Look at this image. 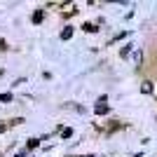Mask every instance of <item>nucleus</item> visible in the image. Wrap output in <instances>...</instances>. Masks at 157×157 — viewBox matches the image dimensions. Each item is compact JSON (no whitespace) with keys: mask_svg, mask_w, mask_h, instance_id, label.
I'll list each match as a JSON object with an SVG mask.
<instances>
[{"mask_svg":"<svg viewBox=\"0 0 157 157\" xmlns=\"http://www.w3.org/2000/svg\"><path fill=\"white\" fill-rule=\"evenodd\" d=\"M26 155H28L26 150H19V152H17V155H14V157H26Z\"/></svg>","mask_w":157,"mask_h":157,"instance_id":"8","label":"nucleus"},{"mask_svg":"<svg viewBox=\"0 0 157 157\" xmlns=\"http://www.w3.org/2000/svg\"><path fill=\"white\" fill-rule=\"evenodd\" d=\"M61 136H63V138H71L73 136V129H63V131H61Z\"/></svg>","mask_w":157,"mask_h":157,"instance_id":"7","label":"nucleus"},{"mask_svg":"<svg viewBox=\"0 0 157 157\" xmlns=\"http://www.w3.org/2000/svg\"><path fill=\"white\" fill-rule=\"evenodd\" d=\"M94 110H96L98 115H105V113H108V105H103V103H101V105H96Z\"/></svg>","mask_w":157,"mask_h":157,"instance_id":"4","label":"nucleus"},{"mask_svg":"<svg viewBox=\"0 0 157 157\" xmlns=\"http://www.w3.org/2000/svg\"><path fill=\"white\" fill-rule=\"evenodd\" d=\"M12 94H10V92H5V94H0V101H5V103H7V101H12Z\"/></svg>","mask_w":157,"mask_h":157,"instance_id":"5","label":"nucleus"},{"mask_svg":"<svg viewBox=\"0 0 157 157\" xmlns=\"http://www.w3.org/2000/svg\"><path fill=\"white\" fill-rule=\"evenodd\" d=\"M71 38H73V26H66L61 31V40H71Z\"/></svg>","mask_w":157,"mask_h":157,"instance_id":"1","label":"nucleus"},{"mask_svg":"<svg viewBox=\"0 0 157 157\" xmlns=\"http://www.w3.org/2000/svg\"><path fill=\"white\" fill-rule=\"evenodd\" d=\"M87 157H92V155H87Z\"/></svg>","mask_w":157,"mask_h":157,"instance_id":"11","label":"nucleus"},{"mask_svg":"<svg viewBox=\"0 0 157 157\" xmlns=\"http://www.w3.org/2000/svg\"><path fill=\"white\" fill-rule=\"evenodd\" d=\"M31 19H33V24H40V21L45 19V12H42V10H38V12H33Z\"/></svg>","mask_w":157,"mask_h":157,"instance_id":"2","label":"nucleus"},{"mask_svg":"<svg viewBox=\"0 0 157 157\" xmlns=\"http://www.w3.org/2000/svg\"><path fill=\"white\" fill-rule=\"evenodd\" d=\"M82 28H85L87 33H96V26H94V24H85Z\"/></svg>","mask_w":157,"mask_h":157,"instance_id":"6","label":"nucleus"},{"mask_svg":"<svg viewBox=\"0 0 157 157\" xmlns=\"http://www.w3.org/2000/svg\"><path fill=\"white\" fill-rule=\"evenodd\" d=\"M2 45H5V42H2V40H0V47H2Z\"/></svg>","mask_w":157,"mask_h":157,"instance_id":"10","label":"nucleus"},{"mask_svg":"<svg viewBox=\"0 0 157 157\" xmlns=\"http://www.w3.org/2000/svg\"><path fill=\"white\" fill-rule=\"evenodd\" d=\"M5 129H7V127H5V124H2V122H0V134H2V131H5Z\"/></svg>","mask_w":157,"mask_h":157,"instance_id":"9","label":"nucleus"},{"mask_svg":"<svg viewBox=\"0 0 157 157\" xmlns=\"http://www.w3.org/2000/svg\"><path fill=\"white\" fill-rule=\"evenodd\" d=\"M38 145H40V138H28V150L38 148Z\"/></svg>","mask_w":157,"mask_h":157,"instance_id":"3","label":"nucleus"}]
</instances>
